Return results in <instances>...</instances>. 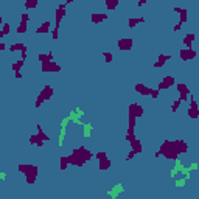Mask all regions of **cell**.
I'll list each match as a JSON object with an SVG mask.
<instances>
[{"mask_svg": "<svg viewBox=\"0 0 199 199\" xmlns=\"http://www.w3.org/2000/svg\"><path fill=\"white\" fill-rule=\"evenodd\" d=\"M93 159V153L90 149H87L84 145L78 146L76 149L72 151L70 156H67V160H69V165L72 166H76V168H82L87 162H90Z\"/></svg>", "mask_w": 199, "mask_h": 199, "instance_id": "1", "label": "cell"}, {"mask_svg": "<svg viewBox=\"0 0 199 199\" xmlns=\"http://www.w3.org/2000/svg\"><path fill=\"white\" fill-rule=\"evenodd\" d=\"M159 151H160V154L166 159V160H179V156L174 153V149H173V143H171V140H168V139H165L162 143H160V146H159Z\"/></svg>", "mask_w": 199, "mask_h": 199, "instance_id": "2", "label": "cell"}, {"mask_svg": "<svg viewBox=\"0 0 199 199\" xmlns=\"http://www.w3.org/2000/svg\"><path fill=\"white\" fill-rule=\"evenodd\" d=\"M65 14H67V5L65 3H59L56 11H55V28L56 30L61 28V22L65 17Z\"/></svg>", "mask_w": 199, "mask_h": 199, "instance_id": "3", "label": "cell"}, {"mask_svg": "<svg viewBox=\"0 0 199 199\" xmlns=\"http://www.w3.org/2000/svg\"><path fill=\"white\" fill-rule=\"evenodd\" d=\"M128 115L129 117H135V118H142L145 115V108L139 103H131L128 106Z\"/></svg>", "mask_w": 199, "mask_h": 199, "instance_id": "4", "label": "cell"}, {"mask_svg": "<svg viewBox=\"0 0 199 199\" xmlns=\"http://www.w3.org/2000/svg\"><path fill=\"white\" fill-rule=\"evenodd\" d=\"M171 143H173V149H174V153H176L177 156H180V154H187V151L190 149V146L187 145V142H185V140H182V139L171 140Z\"/></svg>", "mask_w": 199, "mask_h": 199, "instance_id": "5", "label": "cell"}, {"mask_svg": "<svg viewBox=\"0 0 199 199\" xmlns=\"http://www.w3.org/2000/svg\"><path fill=\"white\" fill-rule=\"evenodd\" d=\"M179 58H180L182 62H190V61L197 58V51L194 48H191V50L190 48H182V50H179Z\"/></svg>", "mask_w": 199, "mask_h": 199, "instance_id": "6", "label": "cell"}, {"mask_svg": "<svg viewBox=\"0 0 199 199\" xmlns=\"http://www.w3.org/2000/svg\"><path fill=\"white\" fill-rule=\"evenodd\" d=\"M174 84H176L174 76H173V75H165V76L162 78V81H159L157 90H159V92H160V90H168V89H171Z\"/></svg>", "mask_w": 199, "mask_h": 199, "instance_id": "7", "label": "cell"}, {"mask_svg": "<svg viewBox=\"0 0 199 199\" xmlns=\"http://www.w3.org/2000/svg\"><path fill=\"white\" fill-rule=\"evenodd\" d=\"M61 70H62V67L58 62H55V61L41 64V72L42 73H59Z\"/></svg>", "mask_w": 199, "mask_h": 199, "instance_id": "8", "label": "cell"}, {"mask_svg": "<svg viewBox=\"0 0 199 199\" xmlns=\"http://www.w3.org/2000/svg\"><path fill=\"white\" fill-rule=\"evenodd\" d=\"M17 171L19 173H22V174H25V176H28V174H34V176H38V166L36 165H33V163H19L17 165Z\"/></svg>", "mask_w": 199, "mask_h": 199, "instance_id": "9", "label": "cell"}, {"mask_svg": "<svg viewBox=\"0 0 199 199\" xmlns=\"http://www.w3.org/2000/svg\"><path fill=\"white\" fill-rule=\"evenodd\" d=\"M117 47H118V50L129 51V50H132V47H134V39H132V38H120V39L117 41Z\"/></svg>", "mask_w": 199, "mask_h": 199, "instance_id": "10", "label": "cell"}, {"mask_svg": "<svg viewBox=\"0 0 199 199\" xmlns=\"http://www.w3.org/2000/svg\"><path fill=\"white\" fill-rule=\"evenodd\" d=\"M109 19V14L108 13H92L90 14V22L93 25H100V24H103Z\"/></svg>", "mask_w": 199, "mask_h": 199, "instance_id": "11", "label": "cell"}, {"mask_svg": "<svg viewBox=\"0 0 199 199\" xmlns=\"http://www.w3.org/2000/svg\"><path fill=\"white\" fill-rule=\"evenodd\" d=\"M194 42H196V34H194V33H187V34L182 38V44H184L185 48H190V50L194 48V47H193Z\"/></svg>", "mask_w": 199, "mask_h": 199, "instance_id": "12", "label": "cell"}, {"mask_svg": "<svg viewBox=\"0 0 199 199\" xmlns=\"http://www.w3.org/2000/svg\"><path fill=\"white\" fill-rule=\"evenodd\" d=\"M134 90H135L139 95H142V96H149L151 87H148V86L143 84V82H137V84L134 86Z\"/></svg>", "mask_w": 199, "mask_h": 199, "instance_id": "13", "label": "cell"}, {"mask_svg": "<svg viewBox=\"0 0 199 199\" xmlns=\"http://www.w3.org/2000/svg\"><path fill=\"white\" fill-rule=\"evenodd\" d=\"M39 95H41V96L45 100V101H47V100H50V98L55 95V89H53L50 84H45V86L42 87V90L39 92Z\"/></svg>", "mask_w": 199, "mask_h": 199, "instance_id": "14", "label": "cell"}, {"mask_svg": "<svg viewBox=\"0 0 199 199\" xmlns=\"http://www.w3.org/2000/svg\"><path fill=\"white\" fill-rule=\"evenodd\" d=\"M50 25H51V22H50V20H44V22L36 28V34H50V33H51Z\"/></svg>", "mask_w": 199, "mask_h": 199, "instance_id": "15", "label": "cell"}, {"mask_svg": "<svg viewBox=\"0 0 199 199\" xmlns=\"http://www.w3.org/2000/svg\"><path fill=\"white\" fill-rule=\"evenodd\" d=\"M123 191H125L123 184H117L115 187H112V190H109V191H108V196H111L112 199H115V197H118V194H122Z\"/></svg>", "mask_w": 199, "mask_h": 199, "instance_id": "16", "label": "cell"}, {"mask_svg": "<svg viewBox=\"0 0 199 199\" xmlns=\"http://www.w3.org/2000/svg\"><path fill=\"white\" fill-rule=\"evenodd\" d=\"M131 151L135 153V156L143 153V143H142L140 139H135L134 142H131Z\"/></svg>", "mask_w": 199, "mask_h": 199, "instance_id": "17", "label": "cell"}, {"mask_svg": "<svg viewBox=\"0 0 199 199\" xmlns=\"http://www.w3.org/2000/svg\"><path fill=\"white\" fill-rule=\"evenodd\" d=\"M38 61H39L41 64H44V62H51V61H55V55H53V51L39 53V55H38Z\"/></svg>", "mask_w": 199, "mask_h": 199, "instance_id": "18", "label": "cell"}, {"mask_svg": "<svg viewBox=\"0 0 199 199\" xmlns=\"http://www.w3.org/2000/svg\"><path fill=\"white\" fill-rule=\"evenodd\" d=\"M28 143L33 145V146H38V148H44V145H45V143L39 139L38 134H31V135L28 137Z\"/></svg>", "mask_w": 199, "mask_h": 199, "instance_id": "19", "label": "cell"}, {"mask_svg": "<svg viewBox=\"0 0 199 199\" xmlns=\"http://www.w3.org/2000/svg\"><path fill=\"white\" fill-rule=\"evenodd\" d=\"M104 7H106V11H108V13L115 11V10L120 7V0H106V2H104Z\"/></svg>", "mask_w": 199, "mask_h": 199, "instance_id": "20", "label": "cell"}, {"mask_svg": "<svg viewBox=\"0 0 199 199\" xmlns=\"http://www.w3.org/2000/svg\"><path fill=\"white\" fill-rule=\"evenodd\" d=\"M176 86V89H177V92H179V95H190L191 93V90H190V87L185 84V82H176L174 84Z\"/></svg>", "mask_w": 199, "mask_h": 199, "instance_id": "21", "label": "cell"}, {"mask_svg": "<svg viewBox=\"0 0 199 199\" xmlns=\"http://www.w3.org/2000/svg\"><path fill=\"white\" fill-rule=\"evenodd\" d=\"M111 166H112V160H111L109 157L104 159V160H101V162H98L100 171H108V170H111Z\"/></svg>", "mask_w": 199, "mask_h": 199, "instance_id": "22", "label": "cell"}, {"mask_svg": "<svg viewBox=\"0 0 199 199\" xmlns=\"http://www.w3.org/2000/svg\"><path fill=\"white\" fill-rule=\"evenodd\" d=\"M187 115H188V118L196 122L199 118V108H187Z\"/></svg>", "mask_w": 199, "mask_h": 199, "instance_id": "23", "label": "cell"}, {"mask_svg": "<svg viewBox=\"0 0 199 199\" xmlns=\"http://www.w3.org/2000/svg\"><path fill=\"white\" fill-rule=\"evenodd\" d=\"M81 126H82V135L84 137H90L92 135V131H93L92 123H82Z\"/></svg>", "mask_w": 199, "mask_h": 199, "instance_id": "24", "label": "cell"}, {"mask_svg": "<svg viewBox=\"0 0 199 199\" xmlns=\"http://www.w3.org/2000/svg\"><path fill=\"white\" fill-rule=\"evenodd\" d=\"M36 134L39 135V139H41V140H42L44 143H47V142H50V137H48V135L45 134V131L42 129V126H41V125H38V132H36Z\"/></svg>", "mask_w": 199, "mask_h": 199, "instance_id": "25", "label": "cell"}, {"mask_svg": "<svg viewBox=\"0 0 199 199\" xmlns=\"http://www.w3.org/2000/svg\"><path fill=\"white\" fill-rule=\"evenodd\" d=\"M137 139V134H135V129H131V128H128V131H126V135H125V140L126 142H134Z\"/></svg>", "mask_w": 199, "mask_h": 199, "instance_id": "26", "label": "cell"}, {"mask_svg": "<svg viewBox=\"0 0 199 199\" xmlns=\"http://www.w3.org/2000/svg\"><path fill=\"white\" fill-rule=\"evenodd\" d=\"M24 47H25V44H24V42H16V44H11V45L8 47V51L16 53V51H20Z\"/></svg>", "mask_w": 199, "mask_h": 199, "instance_id": "27", "label": "cell"}, {"mask_svg": "<svg viewBox=\"0 0 199 199\" xmlns=\"http://www.w3.org/2000/svg\"><path fill=\"white\" fill-rule=\"evenodd\" d=\"M187 19H188V11H187V8H180V10H179V22L184 25V24L187 22Z\"/></svg>", "mask_w": 199, "mask_h": 199, "instance_id": "28", "label": "cell"}, {"mask_svg": "<svg viewBox=\"0 0 199 199\" xmlns=\"http://www.w3.org/2000/svg\"><path fill=\"white\" fill-rule=\"evenodd\" d=\"M27 31H28V24L19 22V25L16 27V33H17V34H25Z\"/></svg>", "mask_w": 199, "mask_h": 199, "instance_id": "29", "label": "cell"}, {"mask_svg": "<svg viewBox=\"0 0 199 199\" xmlns=\"http://www.w3.org/2000/svg\"><path fill=\"white\" fill-rule=\"evenodd\" d=\"M24 67H25V61H22V59H17L13 62V72H22Z\"/></svg>", "mask_w": 199, "mask_h": 199, "instance_id": "30", "label": "cell"}, {"mask_svg": "<svg viewBox=\"0 0 199 199\" xmlns=\"http://www.w3.org/2000/svg\"><path fill=\"white\" fill-rule=\"evenodd\" d=\"M69 166H70V165H69L67 156H61V157H59V170H61V171H65Z\"/></svg>", "mask_w": 199, "mask_h": 199, "instance_id": "31", "label": "cell"}, {"mask_svg": "<svg viewBox=\"0 0 199 199\" xmlns=\"http://www.w3.org/2000/svg\"><path fill=\"white\" fill-rule=\"evenodd\" d=\"M171 59H173V55H163V53H160L157 56V62H160V64H166Z\"/></svg>", "mask_w": 199, "mask_h": 199, "instance_id": "32", "label": "cell"}, {"mask_svg": "<svg viewBox=\"0 0 199 199\" xmlns=\"http://www.w3.org/2000/svg\"><path fill=\"white\" fill-rule=\"evenodd\" d=\"M38 5H39L38 0H27V2H25V10H27V11L34 10V8H38Z\"/></svg>", "mask_w": 199, "mask_h": 199, "instance_id": "33", "label": "cell"}, {"mask_svg": "<svg viewBox=\"0 0 199 199\" xmlns=\"http://www.w3.org/2000/svg\"><path fill=\"white\" fill-rule=\"evenodd\" d=\"M93 159H96L98 162H101V160L108 159V153H106V151H98V153L93 154Z\"/></svg>", "mask_w": 199, "mask_h": 199, "instance_id": "34", "label": "cell"}, {"mask_svg": "<svg viewBox=\"0 0 199 199\" xmlns=\"http://www.w3.org/2000/svg\"><path fill=\"white\" fill-rule=\"evenodd\" d=\"M65 134H67V128H61L59 137H58V145H59V146H62V142H64V139H65Z\"/></svg>", "mask_w": 199, "mask_h": 199, "instance_id": "35", "label": "cell"}, {"mask_svg": "<svg viewBox=\"0 0 199 199\" xmlns=\"http://www.w3.org/2000/svg\"><path fill=\"white\" fill-rule=\"evenodd\" d=\"M139 25V17H129L128 19V27L132 30V28H135Z\"/></svg>", "mask_w": 199, "mask_h": 199, "instance_id": "36", "label": "cell"}, {"mask_svg": "<svg viewBox=\"0 0 199 199\" xmlns=\"http://www.w3.org/2000/svg\"><path fill=\"white\" fill-rule=\"evenodd\" d=\"M36 180H38V176H34V174H28V176H25V182H27L28 185H34V184H36Z\"/></svg>", "mask_w": 199, "mask_h": 199, "instance_id": "37", "label": "cell"}, {"mask_svg": "<svg viewBox=\"0 0 199 199\" xmlns=\"http://www.w3.org/2000/svg\"><path fill=\"white\" fill-rule=\"evenodd\" d=\"M0 31H2L5 36H8V34L11 33V25H10L8 22H3V25H2V30H0Z\"/></svg>", "mask_w": 199, "mask_h": 199, "instance_id": "38", "label": "cell"}, {"mask_svg": "<svg viewBox=\"0 0 199 199\" xmlns=\"http://www.w3.org/2000/svg\"><path fill=\"white\" fill-rule=\"evenodd\" d=\"M135 126H137V118H135V117H129V115H128V128L135 129Z\"/></svg>", "mask_w": 199, "mask_h": 199, "instance_id": "39", "label": "cell"}, {"mask_svg": "<svg viewBox=\"0 0 199 199\" xmlns=\"http://www.w3.org/2000/svg\"><path fill=\"white\" fill-rule=\"evenodd\" d=\"M188 101H190L188 108H197V101H196V98H194V95H193V93H190V95H188Z\"/></svg>", "mask_w": 199, "mask_h": 199, "instance_id": "40", "label": "cell"}, {"mask_svg": "<svg viewBox=\"0 0 199 199\" xmlns=\"http://www.w3.org/2000/svg\"><path fill=\"white\" fill-rule=\"evenodd\" d=\"M101 56H103V59H104V62H112V53L111 51H101Z\"/></svg>", "mask_w": 199, "mask_h": 199, "instance_id": "41", "label": "cell"}, {"mask_svg": "<svg viewBox=\"0 0 199 199\" xmlns=\"http://www.w3.org/2000/svg\"><path fill=\"white\" fill-rule=\"evenodd\" d=\"M31 20V16H30V13H20V22H25V24H28Z\"/></svg>", "mask_w": 199, "mask_h": 199, "instance_id": "42", "label": "cell"}, {"mask_svg": "<svg viewBox=\"0 0 199 199\" xmlns=\"http://www.w3.org/2000/svg\"><path fill=\"white\" fill-rule=\"evenodd\" d=\"M180 104H182L180 100H174V103L171 104V112H177V111H179V108H180Z\"/></svg>", "mask_w": 199, "mask_h": 199, "instance_id": "43", "label": "cell"}, {"mask_svg": "<svg viewBox=\"0 0 199 199\" xmlns=\"http://www.w3.org/2000/svg\"><path fill=\"white\" fill-rule=\"evenodd\" d=\"M44 103H45V100H44V98H42L41 95H38L36 101H34V108H36V109H39V108H41V106H42Z\"/></svg>", "mask_w": 199, "mask_h": 199, "instance_id": "44", "label": "cell"}, {"mask_svg": "<svg viewBox=\"0 0 199 199\" xmlns=\"http://www.w3.org/2000/svg\"><path fill=\"white\" fill-rule=\"evenodd\" d=\"M187 180H188L187 177H180V179H176V180H174V185H176V187H184V185L187 184Z\"/></svg>", "mask_w": 199, "mask_h": 199, "instance_id": "45", "label": "cell"}, {"mask_svg": "<svg viewBox=\"0 0 199 199\" xmlns=\"http://www.w3.org/2000/svg\"><path fill=\"white\" fill-rule=\"evenodd\" d=\"M27 56H28V47L25 45V47L20 50V59H22V61H25V59H27Z\"/></svg>", "mask_w": 199, "mask_h": 199, "instance_id": "46", "label": "cell"}, {"mask_svg": "<svg viewBox=\"0 0 199 199\" xmlns=\"http://www.w3.org/2000/svg\"><path fill=\"white\" fill-rule=\"evenodd\" d=\"M159 95H160V92H159L157 89H153V87H151V92H149V96H151L153 100H157V98H159Z\"/></svg>", "mask_w": 199, "mask_h": 199, "instance_id": "47", "label": "cell"}, {"mask_svg": "<svg viewBox=\"0 0 199 199\" xmlns=\"http://www.w3.org/2000/svg\"><path fill=\"white\" fill-rule=\"evenodd\" d=\"M50 34H51V39H53V41H58V39H59V30H56V28H53Z\"/></svg>", "mask_w": 199, "mask_h": 199, "instance_id": "48", "label": "cell"}, {"mask_svg": "<svg viewBox=\"0 0 199 199\" xmlns=\"http://www.w3.org/2000/svg\"><path fill=\"white\" fill-rule=\"evenodd\" d=\"M135 157V153H132V151H129L128 154H126V162H131L132 159Z\"/></svg>", "mask_w": 199, "mask_h": 199, "instance_id": "49", "label": "cell"}, {"mask_svg": "<svg viewBox=\"0 0 199 199\" xmlns=\"http://www.w3.org/2000/svg\"><path fill=\"white\" fill-rule=\"evenodd\" d=\"M196 170H197V163H196V162H193V163L188 166V171L191 173V171H196Z\"/></svg>", "mask_w": 199, "mask_h": 199, "instance_id": "50", "label": "cell"}, {"mask_svg": "<svg viewBox=\"0 0 199 199\" xmlns=\"http://www.w3.org/2000/svg\"><path fill=\"white\" fill-rule=\"evenodd\" d=\"M182 27H184V25H182L180 22H177V24L174 25V33H177V31H180V30H182Z\"/></svg>", "mask_w": 199, "mask_h": 199, "instance_id": "51", "label": "cell"}, {"mask_svg": "<svg viewBox=\"0 0 199 199\" xmlns=\"http://www.w3.org/2000/svg\"><path fill=\"white\" fill-rule=\"evenodd\" d=\"M14 78H16V79H22V78H24L22 72H14Z\"/></svg>", "mask_w": 199, "mask_h": 199, "instance_id": "52", "label": "cell"}, {"mask_svg": "<svg viewBox=\"0 0 199 199\" xmlns=\"http://www.w3.org/2000/svg\"><path fill=\"white\" fill-rule=\"evenodd\" d=\"M146 5V0H139V2H137V7L139 8H142V7H145Z\"/></svg>", "mask_w": 199, "mask_h": 199, "instance_id": "53", "label": "cell"}, {"mask_svg": "<svg viewBox=\"0 0 199 199\" xmlns=\"http://www.w3.org/2000/svg\"><path fill=\"white\" fill-rule=\"evenodd\" d=\"M8 47H7V44L5 42H0V51H3V50H7Z\"/></svg>", "mask_w": 199, "mask_h": 199, "instance_id": "54", "label": "cell"}, {"mask_svg": "<svg viewBox=\"0 0 199 199\" xmlns=\"http://www.w3.org/2000/svg\"><path fill=\"white\" fill-rule=\"evenodd\" d=\"M7 179V173L5 171H0V180H5Z\"/></svg>", "mask_w": 199, "mask_h": 199, "instance_id": "55", "label": "cell"}, {"mask_svg": "<svg viewBox=\"0 0 199 199\" xmlns=\"http://www.w3.org/2000/svg\"><path fill=\"white\" fill-rule=\"evenodd\" d=\"M145 22H146V19H145L143 16H140V17H139V24H145Z\"/></svg>", "mask_w": 199, "mask_h": 199, "instance_id": "56", "label": "cell"}, {"mask_svg": "<svg viewBox=\"0 0 199 199\" xmlns=\"http://www.w3.org/2000/svg\"><path fill=\"white\" fill-rule=\"evenodd\" d=\"M160 156H162V154H160V151H159V149H157V151H156V153H154V159H159V157H160Z\"/></svg>", "mask_w": 199, "mask_h": 199, "instance_id": "57", "label": "cell"}, {"mask_svg": "<svg viewBox=\"0 0 199 199\" xmlns=\"http://www.w3.org/2000/svg\"><path fill=\"white\" fill-rule=\"evenodd\" d=\"M64 3H65V5H67V7H69V5H70V3H73V0H65V2H64Z\"/></svg>", "mask_w": 199, "mask_h": 199, "instance_id": "58", "label": "cell"}, {"mask_svg": "<svg viewBox=\"0 0 199 199\" xmlns=\"http://www.w3.org/2000/svg\"><path fill=\"white\" fill-rule=\"evenodd\" d=\"M0 25H3V17L0 16Z\"/></svg>", "mask_w": 199, "mask_h": 199, "instance_id": "59", "label": "cell"}, {"mask_svg": "<svg viewBox=\"0 0 199 199\" xmlns=\"http://www.w3.org/2000/svg\"><path fill=\"white\" fill-rule=\"evenodd\" d=\"M3 36H5V34H3V33H2V31H0V38H3Z\"/></svg>", "mask_w": 199, "mask_h": 199, "instance_id": "60", "label": "cell"}]
</instances>
